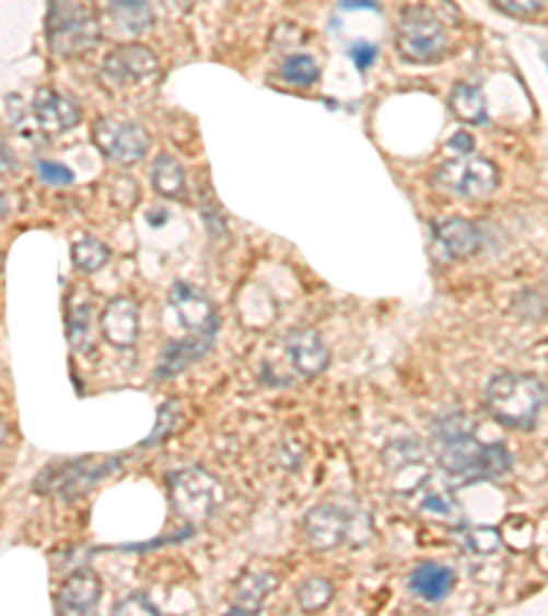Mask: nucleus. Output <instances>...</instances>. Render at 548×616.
<instances>
[{"instance_id": "nucleus-1", "label": "nucleus", "mask_w": 548, "mask_h": 616, "mask_svg": "<svg viewBox=\"0 0 548 616\" xmlns=\"http://www.w3.org/2000/svg\"><path fill=\"white\" fill-rule=\"evenodd\" d=\"M431 444L439 466L458 483H482L513 468V455L502 444L475 439V422L464 411L439 417L431 428Z\"/></svg>"}, {"instance_id": "nucleus-2", "label": "nucleus", "mask_w": 548, "mask_h": 616, "mask_svg": "<svg viewBox=\"0 0 548 616\" xmlns=\"http://www.w3.org/2000/svg\"><path fill=\"white\" fill-rule=\"evenodd\" d=\"M482 400H486V411L499 425L510 430H532L546 406L548 390L537 375L497 373L488 379Z\"/></svg>"}, {"instance_id": "nucleus-3", "label": "nucleus", "mask_w": 548, "mask_h": 616, "mask_svg": "<svg viewBox=\"0 0 548 616\" xmlns=\"http://www.w3.org/2000/svg\"><path fill=\"white\" fill-rule=\"evenodd\" d=\"M100 20L85 0H50L47 42L61 58H80L100 42Z\"/></svg>"}, {"instance_id": "nucleus-4", "label": "nucleus", "mask_w": 548, "mask_h": 616, "mask_svg": "<svg viewBox=\"0 0 548 616\" xmlns=\"http://www.w3.org/2000/svg\"><path fill=\"white\" fill-rule=\"evenodd\" d=\"M433 187L460 200H486L499 187V167L475 154H458L433 171Z\"/></svg>"}, {"instance_id": "nucleus-5", "label": "nucleus", "mask_w": 548, "mask_h": 616, "mask_svg": "<svg viewBox=\"0 0 548 616\" xmlns=\"http://www.w3.org/2000/svg\"><path fill=\"white\" fill-rule=\"evenodd\" d=\"M395 47L409 63H433L447 50L444 25L428 7H409L400 12L395 28Z\"/></svg>"}, {"instance_id": "nucleus-6", "label": "nucleus", "mask_w": 548, "mask_h": 616, "mask_svg": "<svg viewBox=\"0 0 548 616\" xmlns=\"http://www.w3.org/2000/svg\"><path fill=\"white\" fill-rule=\"evenodd\" d=\"M167 496L176 515L189 523H203L214 515L220 504V483L206 468H178L167 477Z\"/></svg>"}, {"instance_id": "nucleus-7", "label": "nucleus", "mask_w": 548, "mask_h": 616, "mask_svg": "<svg viewBox=\"0 0 548 616\" xmlns=\"http://www.w3.org/2000/svg\"><path fill=\"white\" fill-rule=\"evenodd\" d=\"M121 466L118 457H78V461H67L61 466H50L39 479H36V490L39 493H56L61 499H78V496L89 493L102 477Z\"/></svg>"}, {"instance_id": "nucleus-8", "label": "nucleus", "mask_w": 548, "mask_h": 616, "mask_svg": "<svg viewBox=\"0 0 548 616\" xmlns=\"http://www.w3.org/2000/svg\"><path fill=\"white\" fill-rule=\"evenodd\" d=\"M94 146L118 165H135L149 154L151 138L140 124L118 121V118H100L94 124Z\"/></svg>"}, {"instance_id": "nucleus-9", "label": "nucleus", "mask_w": 548, "mask_h": 616, "mask_svg": "<svg viewBox=\"0 0 548 616\" xmlns=\"http://www.w3.org/2000/svg\"><path fill=\"white\" fill-rule=\"evenodd\" d=\"M351 532V515L343 507L333 504H318L302 518V534H305L307 545L313 550H335L346 543Z\"/></svg>"}, {"instance_id": "nucleus-10", "label": "nucleus", "mask_w": 548, "mask_h": 616, "mask_svg": "<svg viewBox=\"0 0 548 616\" xmlns=\"http://www.w3.org/2000/svg\"><path fill=\"white\" fill-rule=\"evenodd\" d=\"M171 307L176 313L178 324L193 335H203V332H217V313L214 302L209 293L200 291L193 282H176L171 288Z\"/></svg>"}, {"instance_id": "nucleus-11", "label": "nucleus", "mask_w": 548, "mask_h": 616, "mask_svg": "<svg viewBox=\"0 0 548 616\" xmlns=\"http://www.w3.org/2000/svg\"><path fill=\"white\" fill-rule=\"evenodd\" d=\"M102 72H105V78H110L113 83H140V80H151L160 74V58L143 45H124L116 47V50L105 58Z\"/></svg>"}, {"instance_id": "nucleus-12", "label": "nucleus", "mask_w": 548, "mask_h": 616, "mask_svg": "<svg viewBox=\"0 0 548 616\" xmlns=\"http://www.w3.org/2000/svg\"><path fill=\"white\" fill-rule=\"evenodd\" d=\"M100 332L110 346L132 348L140 337V313L135 299L116 297L100 315Z\"/></svg>"}, {"instance_id": "nucleus-13", "label": "nucleus", "mask_w": 548, "mask_h": 616, "mask_svg": "<svg viewBox=\"0 0 548 616\" xmlns=\"http://www.w3.org/2000/svg\"><path fill=\"white\" fill-rule=\"evenodd\" d=\"M102 592H105V586H102V578L96 572H72L56 592V611L63 616L91 614L100 605Z\"/></svg>"}, {"instance_id": "nucleus-14", "label": "nucleus", "mask_w": 548, "mask_h": 616, "mask_svg": "<svg viewBox=\"0 0 548 616\" xmlns=\"http://www.w3.org/2000/svg\"><path fill=\"white\" fill-rule=\"evenodd\" d=\"M285 353H289L296 373L305 375V379H316V375L327 373L329 368V348L316 329L291 332L285 337Z\"/></svg>"}, {"instance_id": "nucleus-15", "label": "nucleus", "mask_w": 548, "mask_h": 616, "mask_svg": "<svg viewBox=\"0 0 548 616\" xmlns=\"http://www.w3.org/2000/svg\"><path fill=\"white\" fill-rule=\"evenodd\" d=\"M384 466L389 468V474L395 477V485L400 483V479H409V485H406L404 493H415V490H420V483H417V477H411L415 472L420 474H428L425 472V457H428V446L422 444L420 439H415V435H409V439H395L389 441L387 450H384Z\"/></svg>"}, {"instance_id": "nucleus-16", "label": "nucleus", "mask_w": 548, "mask_h": 616, "mask_svg": "<svg viewBox=\"0 0 548 616\" xmlns=\"http://www.w3.org/2000/svg\"><path fill=\"white\" fill-rule=\"evenodd\" d=\"M31 116L45 132H67L80 124V105L53 89H39L31 102Z\"/></svg>"}, {"instance_id": "nucleus-17", "label": "nucleus", "mask_w": 548, "mask_h": 616, "mask_svg": "<svg viewBox=\"0 0 548 616\" xmlns=\"http://www.w3.org/2000/svg\"><path fill=\"white\" fill-rule=\"evenodd\" d=\"M278 589V572L260 570V567H249L238 576L233 583L231 594V614H258L260 605L266 603L271 592Z\"/></svg>"}, {"instance_id": "nucleus-18", "label": "nucleus", "mask_w": 548, "mask_h": 616, "mask_svg": "<svg viewBox=\"0 0 548 616\" xmlns=\"http://www.w3.org/2000/svg\"><path fill=\"white\" fill-rule=\"evenodd\" d=\"M211 337L214 332H203V335H193L187 340H171L165 348H162L160 364H156V379H173V375L184 373L187 368H193L195 362L209 353L211 348Z\"/></svg>"}, {"instance_id": "nucleus-19", "label": "nucleus", "mask_w": 548, "mask_h": 616, "mask_svg": "<svg viewBox=\"0 0 548 616\" xmlns=\"http://www.w3.org/2000/svg\"><path fill=\"white\" fill-rule=\"evenodd\" d=\"M433 236H436L439 247L455 260L471 258V255L480 249L482 236L477 231V225H471L464 217H447V220H439L433 225Z\"/></svg>"}, {"instance_id": "nucleus-20", "label": "nucleus", "mask_w": 548, "mask_h": 616, "mask_svg": "<svg viewBox=\"0 0 548 616\" xmlns=\"http://www.w3.org/2000/svg\"><path fill=\"white\" fill-rule=\"evenodd\" d=\"M455 586V572L453 567L436 565V561H425V565L415 567L409 572V589L415 597H420L422 603H442Z\"/></svg>"}, {"instance_id": "nucleus-21", "label": "nucleus", "mask_w": 548, "mask_h": 616, "mask_svg": "<svg viewBox=\"0 0 548 616\" xmlns=\"http://www.w3.org/2000/svg\"><path fill=\"white\" fill-rule=\"evenodd\" d=\"M450 111L464 124H482L488 118L486 94L475 83H455L447 100Z\"/></svg>"}, {"instance_id": "nucleus-22", "label": "nucleus", "mask_w": 548, "mask_h": 616, "mask_svg": "<svg viewBox=\"0 0 548 616\" xmlns=\"http://www.w3.org/2000/svg\"><path fill=\"white\" fill-rule=\"evenodd\" d=\"M151 184H154L156 195L171 200L187 198V178H184V167L173 160L171 154H160L151 165Z\"/></svg>"}, {"instance_id": "nucleus-23", "label": "nucleus", "mask_w": 548, "mask_h": 616, "mask_svg": "<svg viewBox=\"0 0 548 616\" xmlns=\"http://www.w3.org/2000/svg\"><path fill=\"white\" fill-rule=\"evenodd\" d=\"M72 260L78 271H83V275H94V271H100L102 266H107V260H110V247L94 236H80L74 239L72 244Z\"/></svg>"}, {"instance_id": "nucleus-24", "label": "nucleus", "mask_w": 548, "mask_h": 616, "mask_svg": "<svg viewBox=\"0 0 548 616\" xmlns=\"http://www.w3.org/2000/svg\"><path fill=\"white\" fill-rule=\"evenodd\" d=\"M335 600V583L324 576H311L296 586V603L307 614L324 611Z\"/></svg>"}, {"instance_id": "nucleus-25", "label": "nucleus", "mask_w": 548, "mask_h": 616, "mask_svg": "<svg viewBox=\"0 0 548 616\" xmlns=\"http://www.w3.org/2000/svg\"><path fill=\"white\" fill-rule=\"evenodd\" d=\"M458 543L460 548L469 550V554H497L499 548L504 545L502 528L497 526H466L458 532Z\"/></svg>"}, {"instance_id": "nucleus-26", "label": "nucleus", "mask_w": 548, "mask_h": 616, "mask_svg": "<svg viewBox=\"0 0 548 616\" xmlns=\"http://www.w3.org/2000/svg\"><path fill=\"white\" fill-rule=\"evenodd\" d=\"M280 74H283V80H289L291 85H313L318 80V74H322V69H318L316 58L291 56L289 61L280 67Z\"/></svg>"}, {"instance_id": "nucleus-27", "label": "nucleus", "mask_w": 548, "mask_h": 616, "mask_svg": "<svg viewBox=\"0 0 548 616\" xmlns=\"http://www.w3.org/2000/svg\"><path fill=\"white\" fill-rule=\"evenodd\" d=\"M67 335L69 342H72L74 351H83L89 346V335H91V304H78V307L69 313L67 321Z\"/></svg>"}, {"instance_id": "nucleus-28", "label": "nucleus", "mask_w": 548, "mask_h": 616, "mask_svg": "<svg viewBox=\"0 0 548 616\" xmlns=\"http://www.w3.org/2000/svg\"><path fill=\"white\" fill-rule=\"evenodd\" d=\"M182 422V403L178 400H167L165 406L160 408V417H156V428L154 433L149 435V441L145 444H160V441H165L167 435L176 430V425Z\"/></svg>"}, {"instance_id": "nucleus-29", "label": "nucleus", "mask_w": 548, "mask_h": 616, "mask_svg": "<svg viewBox=\"0 0 548 616\" xmlns=\"http://www.w3.org/2000/svg\"><path fill=\"white\" fill-rule=\"evenodd\" d=\"M36 176L45 184H50V187H69V184H74V173L67 165H58V162L50 160L36 162Z\"/></svg>"}, {"instance_id": "nucleus-30", "label": "nucleus", "mask_w": 548, "mask_h": 616, "mask_svg": "<svg viewBox=\"0 0 548 616\" xmlns=\"http://www.w3.org/2000/svg\"><path fill=\"white\" fill-rule=\"evenodd\" d=\"M491 3L510 18H535L546 7V0H491Z\"/></svg>"}, {"instance_id": "nucleus-31", "label": "nucleus", "mask_w": 548, "mask_h": 616, "mask_svg": "<svg viewBox=\"0 0 548 616\" xmlns=\"http://www.w3.org/2000/svg\"><path fill=\"white\" fill-rule=\"evenodd\" d=\"M113 614H151L154 616V614H160V611H156V605L151 603L143 592H132L113 605Z\"/></svg>"}, {"instance_id": "nucleus-32", "label": "nucleus", "mask_w": 548, "mask_h": 616, "mask_svg": "<svg viewBox=\"0 0 548 616\" xmlns=\"http://www.w3.org/2000/svg\"><path fill=\"white\" fill-rule=\"evenodd\" d=\"M376 56H378L376 45H354V47H351V58H354V63H357V69H360V72H365V69L371 67L373 61H376Z\"/></svg>"}, {"instance_id": "nucleus-33", "label": "nucleus", "mask_w": 548, "mask_h": 616, "mask_svg": "<svg viewBox=\"0 0 548 616\" xmlns=\"http://www.w3.org/2000/svg\"><path fill=\"white\" fill-rule=\"evenodd\" d=\"M447 149H453L455 154H471V151H475V138H471L469 132H458L450 140Z\"/></svg>"}]
</instances>
